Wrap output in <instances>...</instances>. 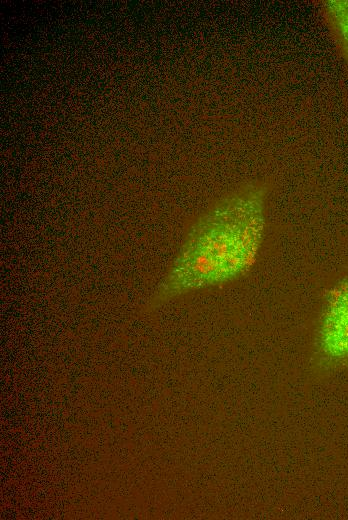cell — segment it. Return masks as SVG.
<instances>
[{
    "label": "cell",
    "mask_w": 348,
    "mask_h": 520,
    "mask_svg": "<svg viewBox=\"0 0 348 520\" xmlns=\"http://www.w3.org/2000/svg\"><path fill=\"white\" fill-rule=\"evenodd\" d=\"M269 188L251 181L228 196L190 234L164 284V293L221 284L255 265L266 230Z\"/></svg>",
    "instance_id": "cell-1"
},
{
    "label": "cell",
    "mask_w": 348,
    "mask_h": 520,
    "mask_svg": "<svg viewBox=\"0 0 348 520\" xmlns=\"http://www.w3.org/2000/svg\"><path fill=\"white\" fill-rule=\"evenodd\" d=\"M315 356L325 367L348 364V273L325 293L316 330Z\"/></svg>",
    "instance_id": "cell-2"
},
{
    "label": "cell",
    "mask_w": 348,
    "mask_h": 520,
    "mask_svg": "<svg viewBox=\"0 0 348 520\" xmlns=\"http://www.w3.org/2000/svg\"><path fill=\"white\" fill-rule=\"evenodd\" d=\"M319 13L348 71V0L318 1Z\"/></svg>",
    "instance_id": "cell-3"
}]
</instances>
